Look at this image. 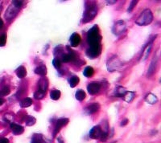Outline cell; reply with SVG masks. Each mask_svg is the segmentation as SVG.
<instances>
[{
    "label": "cell",
    "instance_id": "28",
    "mask_svg": "<svg viewBox=\"0 0 161 143\" xmlns=\"http://www.w3.org/2000/svg\"><path fill=\"white\" fill-rule=\"evenodd\" d=\"M45 95H46V93H45V92L38 89V90L36 91V93H34V97H35V99L36 100H41L44 98V96H45Z\"/></svg>",
    "mask_w": 161,
    "mask_h": 143
},
{
    "label": "cell",
    "instance_id": "24",
    "mask_svg": "<svg viewBox=\"0 0 161 143\" xmlns=\"http://www.w3.org/2000/svg\"><path fill=\"white\" fill-rule=\"evenodd\" d=\"M60 91L57 90V89H54V90L51 91V93H50V96H51V98L52 100H54V101H57V100L60 99Z\"/></svg>",
    "mask_w": 161,
    "mask_h": 143
},
{
    "label": "cell",
    "instance_id": "30",
    "mask_svg": "<svg viewBox=\"0 0 161 143\" xmlns=\"http://www.w3.org/2000/svg\"><path fill=\"white\" fill-rule=\"evenodd\" d=\"M9 93H10V88L7 86H4L2 88V90L0 91V95H2V96H7Z\"/></svg>",
    "mask_w": 161,
    "mask_h": 143
},
{
    "label": "cell",
    "instance_id": "26",
    "mask_svg": "<svg viewBox=\"0 0 161 143\" xmlns=\"http://www.w3.org/2000/svg\"><path fill=\"white\" fill-rule=\"evenodd\" d=\"M126 89L123 87H121V86H118L117 88H116V93H115V96H118V97H122L123 98L124 95L126 93Z\"/></svg>",
    "mask_w": 161,
    "mask_h": 143
},
{
    "label": "cell",
    "instance_id": "22",
    "mask_svg": "<svg viewBox=\"0 0 161 143\" xmlns=\"http://www.w3.org/2000/svg\"><path fill=\"white\" fill-rule=\"evenodd\" d=\"M135 97V93L134 92H130V91H126L125 95L123 96V100L126 102H131L132 100L134 99Z\"/></svg>",
    "mask_w": 161,
    "mask_h": 143
},
{
    "label": "cell",
    "instance_id": "1",
    "mask_svg": "<svg viewBox=\"0 0 161 143\" xmlns=\"http://www.w3.org/2000/svg\"><path fill=\"white\" fill-rule=\"evenodd\" d=\"M101 36L100 35L99 28L98 25H94L93 28H90V30L87 33V41L88 44H90V47L95 46L101 44Z\"/></svg>",
    "mask_w": 161,
    "mask_h": 143
},
{
    "label": "cell",
    "instance_id": "38",
    "mask_svg": "<svg viewBox=\"0 0 161 143\" xmlns=\"http://www.w3.org/2000/svg\"><path fill=\"white\" fill-rule=\"evenodd\" d=\"M127 123H128V120L126 118L124 119V120L121 122V126H124V125H126Z\"/></svg>",
    "mask_w": 161,
    "mask_h": 143
},
{
    "label": "cell",
    "instance_id": "31",
    "mask_svg": "<svg viewBox=\"0 0 161 143\" xmlns=\"http://www.w3.org/2000/svg\"><path fill=\"white\" fill-rule=\"evenodd\" d=\"M52 64H53V66H54L56 69H60V65H61V62H60L59 59L55 58L54 60L52 61Z\"/></svg>",
    "mask_w": 161,
    "mask_h": 143
},
{
    "label": "cell",
    "instance_id": "34",
    "mask_svg": "<svg viewBox=\"0 0 161 143\" xmlns=\"http://www.w3.org/2000/svg\"><path fill=\"white\" fill-rule=\"evenodd\" d=\"M32 143H46L44 140L42 139V138H33Z\"/></svg>",
    "mask_w": 161,
    "mask_h": 143
},
{
    "label": "cell",
    "instance_id": "6",
    "mask_svg": "<svg viewBox=\"0 0 161 143\" xmlns=\"http://www.w3.org/2000/svg\"><path fill=\"white\" fill-rule=\"evenodd\" d=\"M126 25L125 22L123 20L118 21L114 24L113 28H112V31L113 33L115 34V36H119L122 35L126 31Z\"/></svg>",
    "mask_w": 161,
    "mask_h": 143
},
{
    "label": "cell",
    "instance_id": "39",
    "mask_svg": "<svg viewBox=\"0 0 161 143\" xmlns=\"http://www.w3.org/2000/svg\"><path fill=\"white\" fill-rule=\"evenodd\" d=\"M3 28V19L0 18V30Z\"/></svg>",
    "mask_w": 161,
    "mask_h": 143
},
{
    "label": "cell",
    "instance_id": "15",
    "mask_svg": "<svg viewBox=\"0 0 161 143\" xmlns=\"http://www.w3.org/2000/svg\"><path fill=\"white\" fill-rule=\"evenodd\" d=\"M38 87L40 90L44 91L46 93L48 87H49V80L45 77H42L38 82Z\"/></svg>",
    "mask_w": 161,
    "mask_h": 143
},
{
    "label": "cell",
    "instance_id": "42",
    "mask_svg": "<svg viewBox=\"0 0 161 143\" xmlns=\"http://www.w3.org/2000/svg\"><path fill=\"white\" fill-rule=\"evenodd\" d=\"M58 141H59V142H60V143H64V142H63V141L61 140L60 138H58Z\"/></svg>",
    "mask_w": 161,
    "mask_h": 143
},
{
    "label": "cell",
    "instance_id": "35",
    "mask_svg": "<svg viewBox=\"0 0 161 143\" xmlns=\"http://www.w3.org/2000/svg\"><path fill=\"white\" fill-rule=\"evenodd\" d=\"M137 3H138V1H132L131 3V4H130V6H129L127 11H128V12H131V11L133 10V8H134L136 6Z\"/></svg>",
    "mask_w": 161,
    "mask_h": 143
},
{
    "label": "cell",
    "instance_id": "2",
    "mask_svg": "<svg viewBox=\"0 0 161 143\" xmlns=\"http://www.w3.org/2000/svg\"><path fill=\"white\" fill-rule=\"evenodd\" d=\"M98 12V7L95 2H90L85 4V10L83 15V23L90 22V20L94 19Z\"/></svg>",
    "mask_w": 161,
    "mask_h": 143
},
{
    "label": "cell",
    "instance_id": "5",
    "mask_svg": "<svg viewBox=\"0 0 161 143\" xmlns=\"http://www.w3.org/2000/svg\"><path fill=\"white\" fill-rule=\"evenodd\" d=\"M101 53V45H95V46H91L86 50V55L90 59H94L100 55Z\"/></svg>",
    "mask_w": 161,
    "mask_h": 143
},
{
    "label": "cell",
    "instance_id": "12",
    "mask_svg": "<svg viewBox=\"0 0 161 143\" xmlns=\"http://www.w3.org/2000/svg\"><path fill=\"white\" fill-rule=\"evenodd\" d=\"M10 127H11V129L12 133H13V134L15 135L22 134L24 131V128L22 125L15 124V123H11Z\"/></svg>",
    "mask_w": 161,
    "mask_h": 143
},
{
    "label": "cell",
    "instance_id": "40",
    "mask_svg": "<svg viewBox=\"0 0 161 143\" xmlns=\"http://www.w3.org/2000/svg\"><path fill=\"white\" fill-rule=\"evenodd\" d=\"M3 103H4V100H3V98H1V97H0V106L3 105Z\"/></svg>",
    "mask_w": 161,
    "mask_h": 143
},
{
    "label": "cell",
    "instance_id": "20",
    "mask_svg": "<svg viewBox=\"0 0 161 143\" xmlns=\"http://www.w3.org/2000/svg\"><path fill=\"white\" fill-rule=\"evenodd\" d=\"M32 104V99L30 97H26L20 101V106L21 108H27L29 107Z\"/></svg>",
    "mask_w": 161,
    "mask_h": 143
},
{
    "label": "cell",
    "instance_id": "3",
    "mask_svg": "<svg viewBox=\"0 0 161 143\" xmlns=\"http://www.w3.org/2000/svg\"><path fill=\"white\" fill-rule=\"evenodd\" d=\"M153 20V14L150 9H145L135 20V23L139 26H147Z\"/></svg>",
    "mask_w": 161,
    "mask_h": 143
},
{
    "label": "cell",
    "instance_id": "29",
    "mask_svg": "<svg viewBox=\"0 0 161 143\" xmlns=\"http://www.w3.org/2000/svg\"><path fill=\"white\" fill-rule=\"evenodd\" d=\"M36 118L32 116H27V118L25 119V123L27 125V126H32L33 125L36 123Z\"/></svg>",
    "mask_w": 161,
    "mask_h": 143
},
{
    "label": "cell",
    "instance_id": "14",
    "mask_svg": "<svg viewBox=\"0 0 161 143\" xmlns=\"http://www.w3.org/2000/svg\"><path fill=\"white\" fill-rule=\"evenodd\" d=\"M156 66H157V59L155 58V59H153L152 61L151 62L150 66H149V68H148V72H147V76H148V77H151V76L155 73Z\"/></svg>",
    "mask_w": 161,
    "mask_h": 143
},
{
    "label": "cell",
    "instance_id": "19",
    "mask_svg": "<svg viewBox=\"0 0 161 143\" xmlns=\"http://www.w3.org/2000/svg\"><path fill=\"white\" fill-rule=\"evenodd\" d=\"M35 72L37 75H40L41 77H45L47 74V69L45 65H40L38 66L35 69Z\"/></svg>",
    "mask_w": 161,
    "mask_h": 143
},
{
    "label": "cell",
    "instance_id": "18",
    "mask_svg": "<svg viewBox=\"0 0 161 143\" xmlns=\"http://www.w3.org/2000/svg\"><path fill=\"white\" fill-rule=\"evenodd\" d=\"M15 73H16L17 77H19V78H24L26 76H27V70L25 69L24 66H19L18 69H16V71H15Z\"/></svg>",
    "mask_w": 161,
    "mask_h": 143
},
{
    "label": "cell",
    "instance_id": "13",
    "mask_svg": "<svg viewBox=\"0 0 161 143\" xmlns=\"http://www.w3.org/2000/svg\"><path fill=\"white\" fill-rule=\"evenodd\" d=\"M69 41H70L72 47H77V46L79 45L80 42H81V36H80L79 34L74 33L70 36Z\"/></svg>",
    "mask_w": 161,
    "mask_h": 143
},
{
    "label": "cell",
    "instance_id": "9",
    "mask_svg": "<svg viewBox=\"0 0 161 143\" xmlns=\"http://www.w3.org/2000/svg\"><path fill=\"white\" fill-rule=\"evenodd\" d=\"M101 88V85L98 82H92L89 84L87 86L88 93L90 95H94V94L98 93Z\"/></svg>",
    "mask_w": 161,
    "mask_h": 143
},
{
    "label": "cell",
    "instance_id": "33",
    "mask_svg": "<svg viewBox=\"0 0 161 143\" xmlns=\"http://www.w3.org/2000/svg\"><path fill=\"white\" fill-rule=\"evenodd\" d=\"M6 40H7V38H6L5 35L0 36V47H3L5 45Z\"/></svg>",
    "mask_w": 161,
    "mask_h": 143
},
{
    "label": "cell",
    "instance_id": "27",
    "mask_svg": "<svg viewBox=\"0 0 161 143\" xmlns=\"http://www.w3.org/2000/svg\"><path fill=\"white\" fill-rule=\"evenodd\" d=\"M151 43H152V41L151 42L150 44H148V46L146 48H144V50H143V53H142V55H143V57H142V61H143V60H145L146 58L148 57V55H149V53H150L151 52Z\"/></svg>",
    "mask_w": 161,
    "mask_h": 143
},
{
    "label": "cell",
    "instance_id": "16",
    "mask_svg": "<svg viewBox=\"0 0 161 143\" xmlns=\"http://www.w3.org/2000/svg\"><path fill=\"white\" fill-rule=\"evenodd\" d=\"M145 101H146V102H148V104H150V105H154V104H156V102L158 101V98L154 94L148 93L146 96V97H145Z\"/></svg>",
    "mask_w": 161,
    "mask_h": 143
},
{
    "label": "cell",
    "instance_id": "7",
    "mask_svg": "<svg viewBox=\"0 0 161 143\" xmlns=\"http://www.w3.org/2000/svg\"><path fill=\"white\" fill-rule=\"evenodd\" d=\"M20 8L17 7L15 6L11 3V5L9 6L8 8L7 9V11L5 13V18L7 20H11L18 13H19Z\"/></svg>",
    "mask_w": 161,
    "mask_h": 143
},
{
    "label": "cell",
    "instance_id": "17",
    "mask_svg": "<svg viewBox=\"0 0 161 143\" xmlns=\"http://www.w3.org/2000/svg\"><path fill=\"white\" fill-rule=\"evenodd\" d=\"M74 60H75V55L71 53L64 54L61 56V61H62L63 63H68V62L74 61Z\"/></svg>",
    "mask_w": 161,
    "mask_h": 143
},
{
    "label": "cell",
    "instance_id": "23",
    "mask_svg": "<svg viewBox=\"0 0 161 143\" xmlns=\"http://www.w3.org/2000/svg\"><path fill=\"white\" fill-rule=\"evenodd\" d=\"M80 80H79V77H76V76H73L72 77H70L69 79H68V83H69V85L71 86L72 88H74L75 86L79 83Z\"/></svg>",
    "mask_w": 161,
    "mask_h": 143
},
{
    "label": "cell",
    "instance_id": "11",
    "mask_svg": "<svg viewBox=\"0 0 161 143\" xmlns=\"http://www.w3.org/2000/svg\"><path fill=\"white\" fill-rule=\"evenodd\" d=\"M100 109V105L99 103H92L85 109V112L87 114H93L98 112Z\"/></svg>",
    "mask_w": 161,
    "mask_h": 143
},
{
    "label": "cell",
    "instance_id": "21",
    "mask_svg": "<svg viewBox=\"0 0 161 143\" xmlns=\"http://www.w3.org/2000/svg\"><path fill=\"white\" fill-rule=\"evenodd\" d=\"M85 91L82 90V89H79V90H77L76 92V94H75V97H76V99L77 101H82L83 100L85 99Z\"/></svg>",
    "mask_w": 161,
    "mask_h": 143
},
{
    "label": "cell",
    "instance_id": "41",
    "mask_svg": "<svg viewBox=\"0 0 161 143\" xmlns=\"http://www.w3.org/2000/svg\"><path fill=\"white\" fill-rule=\"evenodd\" d=\"M107 3H116V1H110H110H107Z\"/></svg>",
    "mask_w": 161,
    "mask_h": 143
},
{
    "label": "cell",
    "instance_id": "37",
    "mask_svg": "<svg viewBox=\"0 0 161 143\" xmlns=\"http://www.w3.org/2000/svg\"><path fill=\"white\" fill-rule=\"evenodd\" d=\"M0 143H9V140L6 138H0Z\"/></svg>",
    "mask_w": 161,
    "mask_h": 143
},
{
    "label": "cell",
    "instance_id": "8",
    "mask_svg": "<svg viewBox=\"0 0 161 143\" xmlns=\"http://www.w3.org/2000/svg\"><path fill=\"white\" fill-rule=\"evenodd\" d=\"M68 123V118L58 119L57 121V123H56V125H55L54 131H53V137H56V135L60 132V129H62L64 126H65Z\"/></svg>",
    "mask_w": 161,
    "mask_h": 143
},
{
    "label": "cell",
    "instance_id": "36",
    "mask_svg": "<svg viewBox=\"0 0 161 143\" xmlns=\"http://www.w3.org/2000/svg\"><path fill=\"white\" fill-rule=\"evenodd\" d=\"M12 4H14L17 7L20 8L21 6L23 5V1H16V0H15V1H12Z\"/></svg>",
    "mask_w": 161,
    "mask_h": 143
},
{
    "label": "cell",
    "instance_id": "25",
    "mask_svg": "<svg viewBox=\"0 0 161 143\" xmlns=\"http://www.w3.org/2000/svg\"><path fill=\"white\" fill-rule=\"evenodd\" d=\"M93 74H94V70L92 67H86L85 69V70L83 71V75L86 77H93Z\"/></svg>",
    "mask_w": 161,
    "mask_h": 143
},
{
    "label": "cell",
    "instance_id": "10",
    "mask_svg": "<svg viewBox=\"0 0 161 143\" xmlns=\"http://www.w3.org/2000/svg\"><path fill=\"white\" fill-rule=\"evenodd\" d=\"M101 133H102V130H101V127L99 125H96L90 129V137L92 139H99L101 136Z\"/></svg>",
    "mask_w": 161,
    "mask_h": 143
},
{
    "label": "cell",
    "instance_id": "4",
    "mask_svg": "<svg viewBox=\"0 0 161 143\" xmlns=\"http://www.w3.org/2000/svg\"><path fill=\"white\" fill-rule=\"evenodd\" d=\"M107 70L110 72L117 71L120 69L123 66V63L120 61V59L117 55H113L111 58H110L107 63Z\"/></svg>",
    "mask_w": 161,
    "mask_h": 143
},
{
    "label": "cell",
    "instance_id": "32",
    "mask_svg": "<svg viewBox=\"0 0 161 143\" xmlns=\"http://www.w3.org/2000/svg\"><path fill=\"white\" fill-rule=\"evenodd\" d=\"M100 138V140H101V142H106V141L108 139V134H107V133L102 131L101 136H100V138Z\"/></svg>",
    "mask_w": 161,
    "mask_h": 143
}]
</instances>
